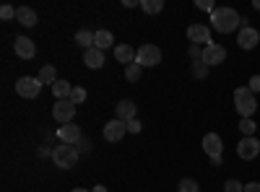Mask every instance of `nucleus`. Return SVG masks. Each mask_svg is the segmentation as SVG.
Wrapping results in <instances>:
<instances>
[{
  "label": "nucleus",
  "mask_w": 260,
  "mask_h": 192,
  "mask_svg": "<svg viewBox=\"0 0 260 192\" xmlns=\"http://www.w3.org/2000/svg\"><path fill=\"white\" fill-rule=\"evenodd\" d=\"M211 26H213L216 31H221V34H232L234 29L245 26V18L237 13L234 8L224 6V8H216V11L211 13Z\"/></svg>",
  "instance_id": "1"
},
{
  "label": "nucleus",
  "mask_w": 260,
  "mask_h": 192,
  "mask_svg": "<svg viewBox=\"0 0 260 192\" xmlns=\"http://www.w3.org/2000/svg\"><path fill=\"white\" fill-rule=\"evenodd\" d=\"M234 109L240 112V117H252L255 109H257V101H255V94L247 89V86H240L234 89Z\"/></svg>",
  "instance_id": "2"
},
{
  "label": "nucleus",
  "mask_w": 260,
  "mask_h": 192,
  "mask_svg": "<svg viewBox=\"0 0 260 192\" xmlns=\"http://www.w3.org/2000/svg\"><path fill=\"white\" fill-rule=\"evenodd\" d=\"M78 148L76 145H68V143H62V145H57L55 151H52V161H55V166L57 169H71V166H76L78 164Z\"/></svg>",
  "instance_id": "3"
},
{
  "label": "nucleus",
  "mask_w": 260,
  "mask_h": 192,
  "mask_svg": "<svg viewBox=\"0 0 260 192\" xmlns=\"http://www.w3.org/2000/svg\"><path fill=\"white\" fill-rule=\"evenodd\" d=\"M136 62L141 68H156L161 62V50L156 45H141L136 50Z\"/></svg>",
  "instance_id": "4"
},
{
  "label": "nucleus",
  "mask_w": 260,
  "mask_h": 192,
  "mask_svg": "<svg viewBox=\"0 0 260 192\" xmlns=\"http://www.w3.org/2000/svg\"><path fill=\"white\" fill-rule=\"evenodd\" d=\"M237 156L240 159H245V161H252V159H257L260 156V140L255 138V135H242V140L237 143Z\"/></svg>",
  "instance_id": "5"
},
{
  "label": "nucleus",
  "mask_w": 260,
  "mask_h": 192,
  "mask_svg": "<svg viewBox=\"0 0 260 192\" xmlns=\"http://www.w3.org/2000/svg\"><path fill=\"white\" fill-rule=\"evenodd\" d=\"M39 91H42L39 78L24 75V78H18V81H16V94H18V96H24V99H37Z\"/></svg>",
  "instance_id": "6"
},
{
  "label": "nucleus",
  "mask_w": 260,
  "mask_h": 192,
  "mask_svg": "<svg viewBox=\"0 0 260 192\" xmlns=\"http://www.w3.org/2000/svg\"><path fill=\"white\" fill-rule=\"evenodd\" d=\"M52 117H55L60 125H68V122H73V117H76V104H73L71 99L55 101V106H52Z\"/></svg>",
  "instance_id": "7"
},
{
  "label": "nucleus",
  "mask_w": 260,
  "mask_h": 192,
  "mask_svg": "<svg viewBox=\"0 0 260 192\" xmlns=\"http://www.w3.org/2000/svg\"><path fill=\"white\" fill-rule=\"evenodd\" d=\"M224 60H226V47H224V45H216V42H211L208 47H203V65L213 68V65H221Z\"/></svg>",
  "instance_id": "8"
},
{
  "label": "nucleus",
  "mask_w": 260,
  "mask_h": 192,
  "mask_svg": "<svg viewBox=\"0 0 260 192\" xmlns=\"http://www.w3.org/2000/svg\"><path fill=\"white\" fill-rule=\"evenodd\" d=\"M125 133H127V125L117 117L104 125V140H110V143H120L125 138Z\"/></svg>",
  "instance_id": "9"
},
{
  "label": "nucleus",
  "mask_w": 260,
  "mask_h": 192,
  "mask_svg": "<svg viewBox=\"0 0 260 192\" xmlns=\"http://www.w3.org/2000/svg\"><path fill=\"white\" fill-rule=\"evenodd\" d=\"M245 21H247V18H245ZM257 42H260V31L245 24V26L240 29V36H237V45H240V50H255Z\"/></svg>",
  "instance_id": "10"
},
{
  "label": "nucleus",
  "mask_w": 260,
  "mask_h": 192,
  "mask_svg": "<svg viewBox=\"0 0 260 192\" xmlns=\"http://www.w3.org/2000/svg\"><path fill=\"white\" fill-rule=\"evenodd\" d=\"M203 151L208 153V159H216V156H221L224 153V140L219 133H208L203 135Z\"/></svg>",
  "instance_id": "11"
},
{
  "label": "nucleus",
  "mask_w": 260,
  "mask_h": 192,
  "mask_svg": "<svg viewBox=\"0 0 260 192\" xmlns=\"http://www.w3.org/2000/svg\"><path fill=\"white\" fill-rule=\"evenodd\" d=\"M187 39L192 42V45H203L206 42V47L211 45V29L206 24H190L187 26Z\"/></svg>",
  "instance_id": "12"
},
{
  "label": "nucleus",
  "mask_w": 260,
  "mask_h": 192,
  "mask_svg": "<svg viewBox=\"0 0 260 192\" xmlns=\"http://www.w3.org/2000/svg\"><path fill=\"white\" fill-rule=\"evenodd\" d=\"M13 50H16V55L21 60H34V55H37V47H34V42L29 36H16Z\"/></svg>",
  "instance_id": "13"
},
{
  "label": "nucleus",
  "mask_w": 260,
  "mask_h": 192,
  "mask_svg": "<svg viewBox=\"0 0 260 192\" xmlns=\"http://www.w3.org/2000/svg\"><path fill=\"white\" fill-rule=\"evenodd\" d=\"M57 138H60V143L73 145V143H78V140H81V127H78V125H73V122L62 125L60 130H57Z\"/></svg>",
  "instance_id": "14"
},
{
  "label": "nucleus",
  "mask_w": 260,
  "mask_h": 192,
  "mask_svg": "<svg viewBox=\"0 0 260 192\" xmlns=\"http://www.w3.org/2000/svg\"><path fill=\"white\" fill-rule=\"evenodd\" d=\"M16 21L21 26H26V29H31V26H37V11L34 8H29V6H21V8H16Z\"/></svg>",
  "instance_id": "15"
},
{
  "label": "nucleus",
  "mask_w": 260,
  "mask_h": 192,
  "mask_svg": "<svg viewBox=\"0 0 260 192\" xmlns=\"http://www.w3.org/2000/svg\"><path fill=\"white\" fill-rule=\"evenodd\" d=\"M115 114H117V120H122V122L136 120V104L130 101V99H122V101H117V104H115Z\"/></svg>",
  "instance_id": "16"
},
{
  "label": "nucleus",
  "mask_w": 260,
  "mask_h": 192,
  "mask_svg": "<svg viewBox=\"0 0 260 192\" xmlns=\"http://www.w3.org/2000/svg\"><path fill=\"white\" fill-rule=\"evenodd\" d=\"M83 62H86V68H91V70H99L104 65V52L91 47V50H86L83 52Z\"/></svg>",
  "instance_id": "17"
},
{
  "label": "nucleus",
  "mask_w": 260,
  "mask_h": 192,
  "mask_svg": "<svg viewBox=\"0 0 260 192\" xmlns=\"http://www.w3.org/2000/svg\"><path fill=\"white\" fill-rule=\"evenodd\" d=\"M115 45V36H112V31H107V29H99V31H94V47L96 50H110Z\"/></svg>",
  "instance_id": "18"
},
{
  "label": "nucleus",
  "mask_w": 260,
  "mask_h": 192,
  "mask_svg": "<svg viewBox=\"0 0 260 192\" xmlns=\"http://www.w3.org/2000/svg\"><path fill=\"white\" fill-rule=\"evenodd\" d=\"M115 57H117V62H122V65L127 68V65L136 62V50L130 45H120V47H115Z\"/></svg>",
  "instance_id": "19"
},
{
  "label": "nucleus",
  "mask_w": 260,
  "mask_h": 192,
  "mask_svg": "<svg viewBox=\"0 0 260 192\" xmlns=\"http://www.w3.org/2000/svg\"><path fill=\"white\" fill-rule=\"evenodd\" d=\"M52 94H55V101H62V99H71L73 94V86L68 81H57L55 86H52Z\"/></svg>",
  "instance_id": "20"
},
{
  "label": "nucleus",
  "mask_w": 260,
  "mask_h": 192,
  "mask_svg": "<svg viewBox=\"0 0 260 192\" xmlns=\"http://www.w3.org/2000/svg\"><path fill=\"white\" fill-rule=\"evenodd\" d=\"M76 45H78L83 52L91 50V47H94V31H86V29L76 31Z\"/></svg>",
  "instance_id": "21"
},
{
  "label": "nucleus",
  "mask_w": 260,
  "mask_h": 192,
  "mask_svg": "<svg viewBox=\"0 0 260 192\" xmlns=\"http://www.w3.org/2000/svg\"><path fill=\"white\" fill-rule=\"evenodd\" d=\"M37 78H39V83H50V86H55V83L60 81V78H57V70H55L52 65H45V68L39 70Z\"/></svg>",
  "instance_id": "22"
},
{
  "label": "nucleus",
  "mask_w": 260,
  "mask_h": 192,
  "mask_svg": "<svg viewBox=\"0 0 260 192\" xmlns=\"http://www.w3.org/2000/svg\"><path fill=\"white\" fill-rule=\"evenodd\" d=\"M141 11L143 13H159V11H164V0H141Z\"/></svg>",
  "instance_id": "23"
},
{
  "label": "nucleus",
  "mask_w": 260,
  "mask_h": 192,
  "mask_svg": "<svg viewBox=\"0 0 260 192\" xmlns=\"http://www.w3.org/2000/svg\"><path fill=\"white\" fill-rule=\"evenodd\" d=\"M141 73H143V68L138 65V62H133V65L125 68V78H127L130 83H138V81H141Z\"/></svg>",
  "instance_id": "24"
},
{
  "label": "nucleus",
  "mask_w": 260,
  "mask_h": 192,
  "mask_svg": "<svg viewBox=\"0 0 260 192\" xmlns=\"http://www.w3.org/2000/svg\"><path fill=\"white\" fill-rule=\"evenodd\" d=\"M177 192H201V187H198V182H195V179L185 177V179H180V184H177Z\"/></svg>",
  "instance_id": "25"
},
{
  "label": "nucleus",
  "mask_w": 260,
  "mask_h": 192,
  "mask_svg": "<svg viewBox=\"0 0 260 192\" xmlns=\"http://www.w3.org/2000/svg\"><path fill=\"white\" fill-rule=\"evenodd\" d=\"M240 130H242V135L247 138V135H255L257 125H255V120H252V117H245V120H240Z\"/></svg>",
  "instance_id": "26"
},
{
  "label": "nucleus",
  "mask_w": 260,
  "mask_h": 192,
  "mask_svg": "<svg viewBox=\"0 0 260 192\" xmlns=\"http://www.w3.org/2000/svg\"><path fill=\"white\" fill-rule=\"evenodd\" d=\"M224 192H245V184L237 179H226L224 182Z\"/></svg>",
  "instance_id": "27"
},
{
  "label": "nucleus",
  "mask_w": 260,
  "mask_h": 192,
  "mask_svg": "<svg viewBox=\"0 0 260 192\" xmlns=\"http://www.w3.org/2000/svg\"><path fill=\"white\" fill-rule=\"evenodd\" d=\"M86 96H89V94H86V89H81V86H73V94H71V101H73V104H81V101H86Z\"/></svg>",
  "instance_id": "28"
},
{
  "label": "nucleus",
  "mask_w": 260,
  "mask_h": 192,
  "mask_svg": "<svg viewBox=\"0 0 260 192\" xmlns=\"http://www.w3.org/2000/svg\"><path fill=\"white\" fill-rule=\"evenodd\" d=\"M195 8H201V11H208V13H213L216 8H219V6H216L213 0H195Z\"/></svg>",
  "instance_id": "29"
},
{
  "label": "nucleus",
  "mask_w": 260,
  "mask_h": 192,
  "mask_svg": "<svg viewBox=\"0 0 260 192\" xmlns=\"http://www.w3.org/2000/svg\"><path fill=\"white\" fill-rule=\"evenodd\" d=\"M0 18H3V21H11V18H16V8H11V6H3V8H0Z\"/></svg>",
  "instance_id": "30"
},
{
  "label": "nucleus",
  "mask_w": 260,
  "mask_h": 192,
  "mask_svg": "<svg viewBox=\"0 0 260 192\" xmlns=\"http://www.w3.org/2000/svg\"><path fill=\"white\" fill-rule=\"evenodd\" d=\"M127 125V133H141L143 130V125H141V120L136 117V120H130V122H125Z\"/></svg>",
  "instance_id": "31"
},
{
  "label": "nucleus",
  "mask_w": 260,
  "mask_h": 192,
  "mask_svg": "<svg viewBox=\"0 0 260 192\" xmlns=\"http://www.w3.org/2000/svg\"><path fill=\"white\" fill-rule=\"evenodd\" d=\"M247 89H250L252 94H257V91H260V75H252V78H250V83H247Z\"/></svg>",
  "instance_id": "32"
},
{
  "label": "nucleus",
  "mask_w": 260,
  "mask_h": 192,
  "mask_svg": "<svg viewBox=\"0 0 260 192\" xmlns=\"http://www.w3.org/2000/svg\"><path fill=\"white\" fill-rule=\"evenodd\" d=\"M206 73H208V65H203V60L195 62V75H198V78H206Z\"/></svg>",
  "instance_id": "33"
},
{
  "label": "nucleus",
  "mask_w": 260,
  "mask_h": 192,
  "mask_svg": "<svg viewBox=\"0 0 260 192\" xmlns=\"http://www.w3.org/2000/svg\"><path fill=\"white\" fill-rule=\"evenodd\" d=\"M245 192H260V182H250V184H245Z\"/></svg>",
  "instance_id": "34"
},
{
  "label": "nucleus",
  "mask_w": 260,
  "mask_h": 192,
  "mask_svg": "<svg viewBox=\"0 0 260 192\" xmlns=\"http://www.w3.org/2000/svg\"><path fill=\"white\" fill-rule=\"evenodd\" d=\"M221 161H224L221 156H216V159H211V166H221Z\"/></svg>",
  "instance_id": "35"
},
{
  "label": "nucleus",
  "mask_w": 260,
  "mask_h": 192,
  "mask_svg": "<svg viewBox=\"0 0 260 192\" xmlns=\"http://www.w3.org/2000/svg\"><path fill=\"white\" fill-rule=\"evenodd\" d=\"M91 192H107V187H104V184H96V187H94Z\"/></svg>",
  "instance_id": "36"
},
{
  "label": "nucleus",
  "mask_w": 260,
  "mask_h": 192,
  "mask_svg": "<svg viewBox=\"0 0 260 192\" xmlns=\"http://www.w3.org/2000/svg\"><path fill=\"white\" fill-rule=\"evenodd\" d=\"M71 192H91V189H83V187H76V189H71Z\"/></svg>",
  "instance_id": "37"
},
{
  "label": "nucleus",
  "mask_w": 260,
  "mask_h": 192,
  "mask_svg": "<svg viewBox=\"0 0 260 192\" xmlns=\"http://www.w3.org/2000/svg\"><path fill=\"white\" fill-rule=\"evenodd\" d=\"M252 8H255V11H260V0H255V3H252Z\"/></svg>",
  "instance_id": "38"
}]
</instances>
